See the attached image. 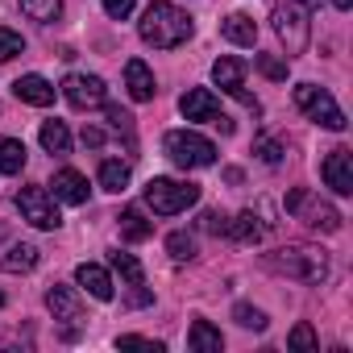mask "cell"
Returning <instances> with one entry per match:
<instances>
[{
    "mask_svg": "<svg viewBox=\"0 0 353 353\" xmlns=\"http://www.w3.org/2000/svg\"><path fill=\"white\" fill-rule=\"evenodd\" d=\"M137 34L154 50H174V46H183L196 34V26H192V17L179 5H170V0H150L141 21H137Z\"/></svg>",
    "mask_w": 353,
    "mask_h": 353,
    "instance_id": "cell-1",
    "label": "cell"
},
{
    "mask_svg": "<svg viewBox=\"0 0 353 353\" xmlns=\"http://www.w3.org/2000/svg\"><path fill=\"white\" fill-rule=\"evenodd\" d=\"M262 262H266V270L299 279V283H324L328 279V254L312 250V245H283V250H270Z\"/></svg>",
    "mask_w": 353,
    "mask_h": 353,
    "instance_id": "cell-2",
    "label": "cell"
},
{
    "mask_svg": "<svg viewBox=\"0 0 353 353\" xmlns=\"http://www.w3.org/2000/svg\"><path fill=\"white\" fill-rule=\"evenodd\" d=\"M307 17H312L307 0H274L270 5V21H274L279 42L287 46V59L307 50V42H312V21Z\"/></svg>",
    "mask_w": 353,
    "mask_h": 353,
    "instance_id": "cell-3",
    "label": "cell"
},
{
    "mask_svg": "<svg viewBox=\"0 0 353 353\" xmlns=\"http://www.w3.org/2000/svg\"><path fill=\"white\" fill-rule=\"evenodd\" d=\"M162 150L179 170H204V166L216 162V145L204 133H196V129H170L162 137Z\"/></svg>",
    "mask_w": 353,
    "mask_h": 353,
    "instance_id": "cell-4",
    "label": "cell"
},
{
    "mask_svg": "<svg viewBox=\"0 0 353 353\" xmlns=\"http://www.w3.org/2000/svg\"><path fill=\"white\" fill-rule=\"evenodd\" d=\"M192 204H200V188H196V183L166 179V174H158V179L145 183V208H150L154 216H179V212H188Z\"/></svg>",
    "mask_w": 353,
    "mask_h": 353,
    "instance_id": "cell-5",
    "label": "cell"
},
{
    "mask_svg": "<svg viewBox=\"0 0 353 353\" xmlns=\"http://www.w3.org/2000/svg\"><path fill=\"white\" fill-rule=\"evenodd\" d=\"M287 212L295 221H303L312 233H341V212L328 200H320L312 188H291L287 192Z\"/></svg>",
    "mask_w": 353,
    "mask_h": 353,
    "instance_id": "cell-6",
    "label": "cell"
},
{
    "mask_svg": "<svg viewBox=\"0 0 353 353\" xmlns=\"http://www.w3.org/2000/svg\"><path fill=\"white\" fill-rule=\"evenodd\" d=\"M295 108L312 121V125H320V129H332V133H345V112H341V104L332 100V92L328 88H316V83H299L295 88Z\"/></svg>",
    "mask_w": 353,
    "mask_h": 353,
    "instance_id": "cell-7",
    "label": "cell"
},
{
    "mask_svg": "<svg viewBox=\"0 0 353 353\" xmlns=\"http://www.w3.org/2000/svg\"><path fill=\"white\" fill-rule=\"evenodd\" d=\"M17 212H21V221H30V225L42 229V233H54V229L63 225L59 200H54L46 188H38V183H30V188L17 192Z\"/></svg>",
    "mask_w": 353,
    "mask_h": 353,
    "instance_id": "cell-8",
    "label": "cell"
},
{
    "mask_svg": "<svg viewBox=\"0 0 353 353\" xmlns=\"http://www.w3.org/2000/svg\"><path fill=\"white\" fill-rule=\"evenodd\" d=\"M63 96H67L71 108H83V112L108 104V88H104V79H100V75H88V71H71V75L63 79Z\"/></svg>",
    "mask_w": 353,
    "mask_h": 353,
    "instance_id": "cell-9",
    "label": "cell"
},
{
    "mask_svg": "<svg viewBox=\"0 0 353 353\" xmlns=\"http://www.w3.org/2000/svg\"><path fill=\"white\" fill-rule=\"evenodd\" d=\"M179 112H183L188 121H212V125H221V129L229 133V117L221 112V100H216L212 88H188V92L179 96Z\"/></svg>",
    "mask_w": 353,
    "mask_h": 353,
    "instance_id": "cell-10",
    "label": "cell"
},
{
    "mask_svg": "<svg viewBox=\"0 0 353 353\" xmlns=\"http://www.w3.org/2000/svg\"><path fill=\"white\" fill-rule=\"evenodd\" d=\"M212 83H216L221 92L237 96L245 108H254V112H258V100H254V96H245V59H233V54L216 59V63H212Z\"/></svg>",
    "mask_w": 353,
    "mask_h": 353,
    "instance_id": "cell-11",
    "label": "cell"
},
{
    "mask_svg": "<svg viewBox=\"0 0 353 353\" xmlns=\"http://www.w3.org/2000/svg\"><path fill=\"white\" fill-rule=\"evenodd\" d=\"M320 179H324V188H332L336 196H353V154H349L345 145H336V150L324 154Z\"/></svg>",
    "mask_w": 353,
    "mask_h": 353,
    "instance_id": "cell-12",
    "label": "cell"
},
{
    "mask_svg": "<svg viewBox=\"0 0 353 353\" xmlns=\"http://www.w3.org/2000/svg\"><path fill=\"white\" fill-rule=\"evenodd\" d=\"M54 200H63V204H71V208H79V204H88V174H79L75 166H63V170H54Z\"/></svg>",
    "mask_w": 353,
    "mask_h": 353,
    "instance_id": "cell-13",
    "label": "cell"
},
{
    "mask_svg": "<svg viewBox=\"0 0 353 353\" xmlns=\"http://www.w3.org/2000/svg\"><path fill=\"white\" fill-rule=\"evenodd\" d=\"M125 88H129V100H137V104H150L158 96V79H154V71L141 59L125 63Z\"/></svg>",
    "mask_w": 353,
    "mask_h": 353,
    "instance_id": "cell-14",
    "label": "cell"
},
{
    "mask_svg": "<svg viewBox=\"0 0 353 353\" xmlns=\"http://www.w3.org/2000/svg\"><path fill=\"white\" fill-rule=\"evenodd\" d=\"M75 283H79L92 299H100V303H108V299L117 295V287H112L108 270H104V266H96V262H79V266H75Z\"/></svg>",
    "mask_w": 353,
    "mask_h": 353,
    "instance_id": "cell-15",
    "label": "cell"
},
{
    "mask_svg": "<svg viewBox=\"0 0 353 353\" xmlns=\"http://www.w3.org/2000/svg\"><path fill=\"white\" fill-rule=\"evenodd\" d=\"M13 96H17L21 104L46 108V104H54V83H50L46 75H21V79L13 83Z\"/></svg>",
    "mask_w": 353,
    "mask_h": 353,
    "instance_id": "cell-16",
    "label": "cell"
},
{
    "mask_svg": "<svg viewBox=\"0 0 353 353\" xmlns=\"http://www.w3.org/2000/svg\"><path fill=\"white\" fill-rule=\"evenodd\" d=\"M38 262H42V250L34 241H17V245H9L5 254H0V270L5 274H30Z\"/></svg>",
    "mask_w": 353,
    "mask_h": 353,
    "instance_id": "cell-17",
    "label": "cell"
},
{
    "mask_svg": "<svg viewBox=\"0 0 353 353\" xmlns=\"http://www.w3.org/2000/svg\"><path fill=\"white\" fill-rule=\"evenodd\" d=\"M46 307L54 312V320H79V291L75 287H67V283H54V287H46Z\"/></svg>",
    "mask_w": 353,
    "mask_h": 353,
    "instance_id": "cell-18",
    "label": "cell"
},
{
    "mask_svg": "<svg viewBox=\"0 0 353 353\" xmlns=\"http://www.w3.org/2000/svg\"><path fill=\"white\" fill-rule=\"evenodd\" d=\"M221 38L233 42V46H254V42H258V21H254L250 13H229V17L221 21Z\"/></svg>",
    "mask_w": 353,
    "mask_h": 353,
    "instance_id": "cell-19",
    "label": "cell"
},
{
    "mask_svg": "<svg viewBox=\"0 0 353 353\" xmlns=\"http://www.w3.org/2000/svg\"><path fill=\"white\" fill-rule=\"evenodd\" d=\"M188 349H192V353H221V349H225V336H221V328H216V324L196 320V324H192V332H188Z\"/></svg>",
    "mask_w": 353,
    "mask_h": 353,
    "instance_id": "cell-20",
    "label": "cell"
},
{
    "mask_svg": "<svg viewBox=\"0 0 353 353\" xmlns=\"http://www.w3.org/2000/svg\"><path fill=\"white\" fill-rule=\"evenodd\" d=\"M117 229H121V237H125V241H145V237L154 233V221H145V212H141V208H121Z\"/></svg>",
    "mask_w": 353,
    "mask_h": 353,
    "instance_id": "cell-21",
    "label": "cell"
},
{
    "mask_svg": "<svg viewBox=\"0 0 353 353\" xmlns=\"http://www.w3.org/2000/svg\"><path fill=\"white\" fill-rule=\"evenodd\" d=\"M129 162H121V158H104L100 162V170H96V179H100V188L104 192H125L129 188Z\"/></svg>",
    "mask_w": 353,
    "mask_h": 353,
    "instance_id": "cell-22",
    "label": "cell"
},
{
    "mask_svg": "<svg viewBox=\"0 0 353 353\" xmlns=\"http://www.w3.org/2000/svg\"><path fill=\"white\" fill-rule=\"evenodd\" d=\"M38 141H42V150H46V154L63 158V154L71 150V129H67L63 121H42V133H38Z\"/></svg>",
    "mask_w": 353,
    "mask_h": 353,
    "instance_id": "cell-23",
    "label": "cell"
},
{
    "mask_svg": "<svg viewBox=\"0 0 353 353\" xmlns=\"http://www.w3.org/2000/svg\"><path fill=\"white\" fill-rule=\"evenodd\" d=\"M26 141L21 137H0V174H21L26 170Z\"/></svg>",
    "mask_w": 353,
    "mask_h": 353,
    "instance_id": "cell-24",
    "label": "cell"
},
{
    "mask_svg": "<svg viewBox=\"0 0 353 353\" xmlns=\"http://www.w3.org/2000/svg\"><path fill=\"white\" fill-rule=\"evenodd\" d=\"M225 237H233V241L250 245V241H258V237H262V225H258V216H254V212H237L233 221H225Z\"/></svg>",
    "mask_w": 353,
    "mask_h": 353,
    "instance_id": "cell-25",
    "label": "cell"
},
{
    "mask_svg": "<svg viewBox=\"0 0 353 353\" xmlns=\"http://www.w3.org/2000/svg\"><path fill=\"white\" fill-rule=\"evenodd\" d=\"M21 13L30 21H38V26H50L63 13V0H21Z\"/></svg>",
    "mask_w": 353,
    "mask_h": 353,
    "instance_id": "cell-26",
    "label": "cell"
},
{
    "mask_svg": "<svg viewBox=\"0 0 353 353\" xmlns=\"http://www.w3.org/2000/svg\"><path fill=\"white\" fill-rule=\"evenodd\" d=\"M112 270L121 274V283H129V287H141L145 283V270H141V262L133 258V254H112Z\"/></svg>",
    "mask_w": 353,
    "mask_h": 353,
    "instance_id": "cell-27",
    "label": "cell"
},
{
    "mask_svg": "<svg viewBox=\"0 0 353 353\" xmlns=\"http://www.w3.org/2000/svg\"><path fill=\"white\" fill-rule=\"evenodd\" d=\"M166 254H170L174 262H192V258H196V237H188V233H170V237H166Z\"/></svg>",
    "mask_w": 353,
    "mask_h": 353,
    "instance_id": "cell-28",
    "label": "cell"
},
{
    "mask_svg": "<svg viewBox=\"0 0 353 353\" xmlns=\"http://www.w3.org/2000/svg\"><path fill=\"white\" fill-rule=\"evenodd\" d=\"M233 320H237L241 328H254V332H262V328H266V312H262V307H254V303H237V307H233Z\"/></svg>",
    "mask_w": 353,
    "mask_h": 353,
    "instance_id": "cell-29",
    "label": "cell"
},
{
    "mask_svg": "<svg viewBox=\"0 0 353 353\" xmlns=\"http://www.w3.org/2000/svg\"><path fill=\"white\" fill-rule=\"evenodd\" d=\"M21 50H26V38H21L17 30H9V26H0V63L17 59Z\"/></svg>",
    "mask_w": 353,
    "mask_h": 353,
    "instance_id": "cell-30",
    "label": "cell"
},
{
    "mask_svg": "<svg viewBox=\"0 0 353 353\" xmlns=\"http://www.w3.org/2000/svg\"><path fill=\"white\" fill-rule=\"evenodd\" d=\"M258 71H262L266 79L283 83V79H287V71H291V63H287V59H279V54H258Z\"/></svg>",
    "mask_w": 353,
    "mask_h": 353,
    "instance_id": "cell-31",
    "label": "cell"
},
{
    "mask_svg": "<svg viewBox=\"0 0 353 353\" xmlns=\"http://www.w3.org/2000/svg\"><path fill=\"white\" fill-rule=\"evenodd\" d=\"M254 154H258L266 166H279V162H283V145H279L274 137H258V141H254Z\"/></svg>",
    "mask_w": 353,
    "mask_h": 353,
    "instance_id": "cell-32",
    "label": "cell"
},
{
    "mask_svg": "<svg viewBox=\"0 0 353 353\" xmlns=\"http://www.w3.org/2000/svg\"><path fill=\"white\" fill-rule=\"evenodd\" d=\"M287 345H291V349H320V341H316L312 324H295V328L287 332Z\"/></svg>",
    "mask_w": 353,
    "mask_h": 353,
    "instance_id": "cell-33",
    "label": "cell"
},
{
    "mask_svg": "<svg viewBox=\"0 0 353 353\" xmlns=\"http://www.w3.org/2000/svg\"><path fill=\"white\" fill-rule=\"evenodd\" d=\"M117 349H154V353H162V341H150V336L125 332V336H117Z\"/></svg>",
    "mask_w": 353,
    "mask_h": 353,
    "instance_id": "cell-34",
    "label": "cell"
},
{
    "mask_svg": "<svg viewBox=\"0 0 353 353\" xmlns=\"http://www.w3.org/2000/svg\"><path fill=\"white\" fill-rule=\"evenodd\" d=\"M100 5H104V13H108L112 21H125V17L133 13V5H137V0H100Z\"/></svg>",
    "mask_w": 353,
    "mask_h": 353,
    "instance_id": "cell-35",
    "label": "cell"
},
{
    "mask_svg": "<svg viewBox=\"0 0 353 353\" xmlns=\"http://www.w3.org/2000/svg\"><path fill=\"white\" fill-rule=\"evenodd\" d=\"M225 221L229 216H221V212H204V229L208 233H225Z\"/></svg>",
    "mask_w": 353,
    "mask_h": 353,
    "instance_id": "cell-36",
    "label": "cell"
},
{
    "mask_svg": "<svg viewBox=\"0 0 353 353\" xmlns=\"http://www.w3.org/2000/svg\"><path fill=\"white\" fill-rule=\"evenodd\" d=\"M100 141H104V133L96 125H83V145H100Z\"/></svg>",
    "mask_w": 353,
    "mask_h": 353,
    "instance_id": "cell-37",
    "label": "cell"
},
{
    "mask_svg": "<svg viewBox=\"0 0 353 353\" xmlns=\"http://www.w3.org/2000/svg\"><path fill=\"white\" fill-rule=\"evenodd\" d=\"M0 307H5V291H0Z\"/></svg>",
    "mask_w": 353,
    "mask_h": 353,
    "instance_id": "cell-38",
    "label": "cell"
}]
</instances>
